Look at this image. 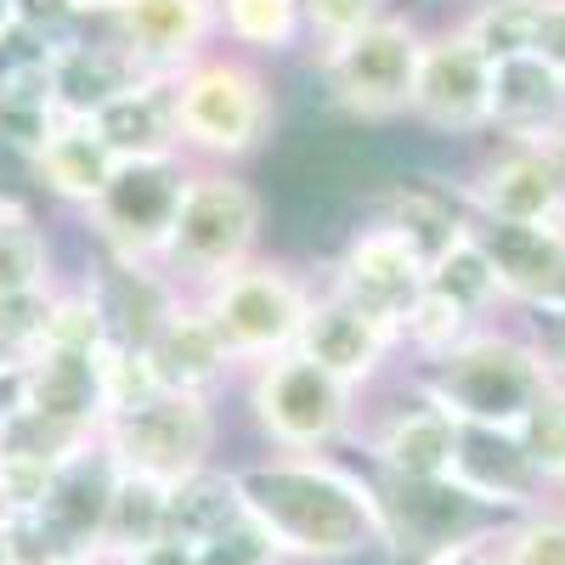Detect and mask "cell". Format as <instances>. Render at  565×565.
<instances>
[{
	"mask_svg": "<svg viewBox=\"0 0 565 565\" xmlns=\"http://www.w3.org/2000/svg\"><path fill=\"white\" fill-rule=\"evenodd\" d=\"M238 476L244 514L271 537L277 559L289 565H334L373 548H391V526L380 509V487L328 452H271Z\"/></svg>",
	"mask_w": 565,
	"mask_h": 565,
	"instance_id": "obj_1",
	"label": "cell"
},
{
	"mask_svg": "<svg viewBox=\"0 0 565 565\" xmlns=\"http://www.w3.org/2000/svg\"><path fill=\"white\" fill-rule=\"evenodd\" d=\"M413 391L424 402H436L458 430H492L514 436L521 418L554 391V367L537 345V334L503 322H481L463 345L447 356L424 362L413 373Z\"/></svg>",
	"mask_w": 565,
	"mask_h": 565,
	"instance_id": "obj_2",
	"label": "cell"
},
{
	"mask_svg": "<svg viewBox=\"0 0 565 565\" xmlns=\"http://www.w3.org/2000/svg\"><path fill=\"white\" fill-rule=\"evenodd\" d=\"M175 130L186 164H221L232 170L238 159H255L271 130H277V90L271 74L255 57H238L215 45L210 57L186 63L170 79Z\"/></svg>",
	"mask_w": 565,
	"mask_h": 565,
	"instance_id": "obj_3",
	"label": "cell"
},
{
	"mask_svg": "<svg viewBox=\"0 0 565 565\" xmlns=\"http://www.w3.org/2000/svg\"><path fill=\"white\" fill-rule=\"evenodd\" d=\"M266 238V199L221 164H186V186H181V210L164 238L159 271L175 282L181 295H204L210 282H221L226 271H238L260 255Z\"/></svg>",
	"mask_w": 565,
	"mask_h": 565,
	"instance_id": "obj_4",
	"label": "cell"
},
{
	"mask_svg": "<svg viewBox=\"0 0 565 565\" xmlns=\"http://www.w3.org/2000/svg\"><path fill=\"white\" fill-rule=\"evenodd\" d=\"M311 289L317 282L300 277L289 260L255 255L249 266L226 271L221 282H210L199 300V311L210 317V328L221 334L232 367H260L271 356H289L300 345V328L311 311Z\"/></svg>",
	"mask_w": 565,
	"mask_h": 565,
	"instance_id": "obj_5",
	"label": "cell"
},
{
	"mask_svg": "<svg viewBox=\"0 0 565 565\" xmlns=\"http://www.w3.org/2000/svg\"><path fill=\"white\" fill-rule=\"evenodd\" d=\"M244 402H249L260 441L271 452H300V458L351 441L356 436V407H362V396L351 385H340L334 373H322L300 351L249 367L244 373Z\"/></svg>",
	"mask_w": 565,
	"mask_h": 565,
	"instance_id": "obj_6",
	"label": "cell"
},
{
	"mask_svg": "<svg viewBox=\"0 0 565 565\" xmlns=\"http://www.w3.org/2000/svg\"><path fill=\"white\" fill-rule=\"evenodd\" d=\"M418 52H424V23L418 18H380L351 40H334L317 52V79L328 103L362 125L407 119L413 108V79H418Z\"/></svg>",
	"mask_w": 565,
	"mask_h": 565,
	"instance_id": "obj_7",
	"label": "cell"
},
{
	"mask_svg": "<svg viewBox=\"0 0 565 565\" xmlns=\"http://www.w3.org/2000/svg\"><path fill=\"white\" fill-rule=\"evenodd\" d=\"M215 436H221V418H215V396H193V391H159L153 402H141L130 413H114L103 424V447L119 469L130 476H148L175 487L181 476L215 463Z\"/></svg>",
	"mask_w": 565,
	"mask_h": 565,
	"instance_id": "obj_8",
	"label": "cell"
},
{
	"mask_svg": "<svg viewBox=\"0 0 565 565\" xmlns=\"http://www.w3.org/2000/svg\"><path fill=\"white\" fill-rule=\"evenodd\" d=\"M181 186H186V159H175V164H119L108 193L85 210L97 255L159 266L164 238L175 226V210H181Z\"/></svg>",
	"mask_w": 565,
	"mask_h": 565,
	"instance_id": "obj_9",
	"label": "cell"
},
{
	"mask_svg": "<svg viewBox=\"0 0 565 565\" xmlns=\"http://www.w3.org/2000/svg\"><path fill=\"white\" fill-rule=\"evenodd\" d=\"M90 23L148 79H175L186 63L210 57L221 40L215 0H108Z\"/></svg>",
	"mask_w": 565,
	"mask_h": 565,
	"instance_id": "obj_10",
	"label": "cell"
},
{
	"mask_svg": "<svg viewBox=\"0 0 565 565\" xmlns=\"http://www.w3.org/2000/svg\"><path fill=\"white\" fill-rule=\"evenodd\" d=\"M424 277H430V260H424L396 226L367 215L362 226L345 232V244H340L334 260H328L322 282H328V289H340L345 300H356L362 311L385 317L391 328H402L407 311L424 295Z\"/></svg>",
	"mask_w": 565,
	"mask_h": 565,
	"instance_id": "obj_11",
	"label": "cell"
},
{
	"mask_svg": "<svg viewBox=\"0 0 565 565\" xmlns=\"http://www.w3.org/2000/svg\"><path fill=\"white\" fill-rule=\"evenodd\" d=\"M469 238L481 244L503 306H521L537 322L565 317V221L521 226V221L469 215Z\"/></svg>",
	"mask_w": 565,
	"mask_h": 565,
	"instance_id": "obj_12",
	"label": "cell"
},
{
	"mask_svg": "<svg viewBox=\"0 0 565 565\" xmlns=\"http://www.w3.org/2000/svg\"><path fill=\"white\" fill-rule=\"evenodd\" d=\"M436 136H487L492 119V63L469 45L452 23L447 29H424V52H418V79H413V108Z\"/></svg>",
	"mask_w": 565,
	"mask_h": 565,
	"instance_id": "obj_13",
	"label": "cell"
},
{
	"mask_svg": "<svg viewBox=\"0 0 565 565\" xmlns=\"http://www.w3.org/2000/svg\"><path fill=\"white\" fill-rule=\"evenodd\" d=\"M295 351L362 396V391L380 385L391 373V362L402 356V328H391L385 317L362 311L356 300H345L340 289L322 282V289H311V311H306Z\"/></svg>",
	"mask_w": 565,
	"mask_h": 565,
	"instance_id": "obj_14",
	"label": "cell"
},
{
	"mask_svg": "<svg viewBox=\"0 0 565 565\" xmlns=\"http://www.w3.org/2000/svg\"><path fill=\"white\" fill-rule=\"evenodd\" d=\"M458 204H463V215H481V221L537 226V221H565V186L532 141H498L458 181Z\"/></svg>",
	"mask_w": 565,
	"mask_h": 565,
	"instance_id": "obj_15",
	"label": "cell"
},
{
	"mask_svg": "<svg viewBox=\"0 0 565 565\" xmlns=\"http://www.w3.org/2000/svg\"><path fill=\"white\" fill-rule=\"evenodd\" d=\"M380 509H385V526H391V548L430 559L452 543L469 537H492L487 521L492 509L481 498H469L458 481H391L380 476Z\"/></svg>",
	"mask_w": 565,
	"mask_h": 565,
	"instance_id": "obj_16",
	"label": "cell"
},
{
	"mask_svg": "<svg viewBox=\"0 0 565 565\" xmlns=\"http://www.w3.org/2000/svg\"><path fill=\"white\" fill-rule=\"evenodd\" d=\"M413 391V385H407ZM463 430L418 391L402 407H385L367 430V458L380 463V476L391 481H452Z\"/></svg>",
	"mask_w": 565,
	"mask_h": 565,
	"instance_id": "obj_17",
	"label": "cell"
},
{
	"mask_svg": "<svg viewBox=\"0 0 565 565\" xmlns=\"http://www.w3.org/2000/svg\"><path fill=\"white\" fill-rule=\"evenodd\" d=\"M85 289L103 311V328L114 345H130V351H148L153 334L164 328V317L181 306V289L148 260H114V255H90L85 266Z\"/></svg>",
	"mask_w": 565,
	"mask_h": 565,
	"instance_id": "obj_18",
	"label": "cell"
},
{
	"mask_svg": "<svg viewBox=\"0 0 565 565\" xmlns=\"http://www.w3.org/2000/svg\"><path fill=\"white\" fill-rule=\"evenodd\" d=\"M45 74H52L57 119H97L136 79H148L97 23H79L74 34H63L52 52H45Z\"/></svg>",
	"mask_w": 565,
	"mask_h": 565,
	"instance_id": "obj_19",
	"label": "cell"
},
{
	"mask_svg": "<svg viewBox=\"0 0 565 565\" xmlns=\"http://www.w3.org/2000/svg\"><path fill=\"white\" fill-rule=\"evenodd\" d=\"M565 125V74L543 52H521L492 63V141H543Z\"/></svg>",
	"mask_w": 565,
	"mask_h": 565,
	"instance_id": "obj_20",
	"label": "cell"
},
{
	"mask_svg": "<svg viewBox=\"0 0 565 565\" xmlns=\"http://www.w3.org/2000/svg\"><path fill=\"white\" fill-rule=\"evenodd\" d=\"M18 407L45 413L57 424L103 436L108 407H103V373L97 351H40L34 362L18 367Z\"/></svg>",
	"mask_w": 565,
	"mask_h": 565,
	"instance_id": "obj_21",
	"label": "cell"
},
{
	"mask_svg": "<svg viewBox=\"0 0 565 565\" xmlns=\"http://www.w3.org/2000/svg\"><path fill=\"white\" fill-rule=\"evenodd\" d=\"M29 170H34V186H45L57 204L90 210L108 193V181L119 175V159L90 119H57L52 136H45V148L29 159Z\"/></svg>",
	"mask_w": 565,
	"mask_h": 565,
	"instance_id": "obj_22",
	"label": "cell"
},
{
	"mask_svg": "<svg viewBox=\"0 0 565 565\" xmlns=\"http://www.w3.org/2000/svg\"><path fill=\"white\" fill-rule=\"evenodd\" d=\"M90 125H97V136L114 148L119 164H175V159H186L181 130H175L170 79H136L125 97H114Z\"/></svg>",
	"mask_w": 565,
	"mask_h": 565,
	"instance_id": "obj_23",
	"label": "cell"
},
{
	"mask_svg": "<svg viewBox=\"0 0 565 565\" xmlns=\"http://www.w3.org/2000/svg\"><path fill=\"white\" fill-rule=\"evenodd\" d=\"M148 362L164 391H193V396H215L226 385V373H238L193 295H181V306L164 317V328L148 345Z\"/></svg>",
	"mask_w": 565,
	"mask_h": 565,
	"instance_id": "obj_24",
	"label": "cell"
},
{
	"mask_svg": "<svg viewBox=\"0 0 565 565\" xmlns=\"http://www.w3.org/2000/svg\"><path fill=\"white\" fill-rule=\"evenodd\" d=\"M244 521V498H238V476L232 469H193L170 487V503H164V537L186 543V548H204L210 537H221L226 526Z\"/></svg>",
	"mask_w": 565,
	"mask_h": 565,
	"instance_id": "obj_25",
	"label": "cell"
},
{
	"mask_svg": "<svg viewBox=\"0 0 565 565\" xmlns=\"http://www.w3.org/2000/svg\"><path fill=\"white\" fill-rule=\"evenodd\" d=\"M215 34L238 57H289L306 45L300 0H215Z\"/></svg>",
	"mask_w": 565,
	"mask_h": 565,
	"instance_id": "obj_26",
	"label": "cell"
},
{
	"mask_svg": "<svg viewBox=\"0 0 565 565\" xmlns=\"http://www.w3.org/2000/svg\"><path fill=\"white\" fill-rule=\"evenodd\" d=\"M52 277V238L23 199H0V300L7 295H45Z\"/></svg>",
	"mask_w": 565,
	"mask_h": 565,
	"instance_id": "obj_27",
	"label": "cell"
},
{
	"mask_svg": "<svg viewBox=\"0 0 565 565\" xmlns=\"http://www.w3.org/2000/svg\"><path fill=\"white\" fill-rule=\"evenodd\" d=\"M164 503H170L164 481H148V476L119 469L114 503H108V526H103V559H125L136 548L159 543L164 537Z\"/></svg>",
	"mask_w": 565,
	"mask_h": 565,
	"instance_id": "obj_28",
	"label": "cell"
},
{
	"mask_svg": "<svg viewBox=\"0 0 565 565\" xmlns=\"http://www.w3.org/2000/svg\"><path fill=\"white\" fill-rule=\"evenodd\" d=\"M487 63L537 52V29H543V0H476L458 23H452Z\"/></svg>",
	"mask_w": 565,
	"mask_h": 565,
	"instance_id": "obj_29",
	"label": "cell"
},
{
	"mask_svg": "<svg viewBox=\"0 0 565 565\" xmlns=\"http://www.w3.org/2000/svg\"><path fill=\"white\" fill-rule=\"evenodd\" d=\"M424 289L441 295V300H452L458 311L481 317V322L492 317V306H503V300H498V282H492V266H487V255H481V244L469 238V221H463L458 238L430 260V277H424Z\"/></svg>",
	"mask_w": 565,
	"mask_h": 565,
	"instance_id": "obj_30",
	"label": "cell"
},
{
	"mask_svg": "<svg viewBox=\"0 0 565 565\" xmlns=\"http://www.w3.org/2000/svg\"><path fill=\"white\" fill-rule=\"evenodd\" d=\"M476 328H481V317H469V311H458L452 300H441V295L424 289L418 306H413L407 322H402V351H407L413 362H436V356H447L452 345H463Z\"/></svg>",
	"mask_w": 565,
	"mask_h": 565,
	"instance_id": "obj_31",
	"label": "cell"
},
{
	"mask_svg": "<svg viewBox=\"0 0 565 565\" xmlns=\"http://www.w3.org/2000/svg\"><path fill=\"white\" fill-rule=\"evenodd\" d=\"M514 447L532 463V476L543 487H565V385L554 380V391L521 418L514 430Z\"/></svg>",
	"mask_w": 565,
	"mask_h": 565,
	"instance_id": "obj_32",
	"label": "cell"
},
{
	"mask_svg": "<svg viewBox=\"0 0 565 565\" xmlns=\"http://www.w3.org/2000/svg\"><path fill=\"white\" fill-rule=\"evenodd\" d=\"M503 565H565V503H537L498 532Z\"/></svg>",
	"mask_w": 565,
	"mask_h": 565,
	"instance_id": "obj_33",
	"label": "cell"
},
{
	"mask_svg": "<svg viewBox=\"0 0 565 565\" xmlns=\"http://www.w3.org/2000/svg\"><path fill=\"white\" fill-rule=\"evenodd\" d=\"M97 373H103V407H108V418L130 413L141 402H153L164 391L153 362H148V351H130V345H114V340L97 351Z\"/></svg>",
	"mask_w": 565,
	"mask_h": 565,
	"instance_id": "obj_34",
	"label": "cell"
},
{
	"mask_svg": "<svg viewBox=\"0 0 565 565\" xmlns=\"http://www.w3.org/2000/svg\"><path fill=\"white\" fill-rule=\"evenodd\" d=\"M380 18H391V0H300V23H306V40L317 45V52L334 45V40L362 34Z\"/></svg>",
	"mask_w": 565,
	"mask_h": 565,
	"instance_id": "obj_35",
	"label": "cell"
},
{
	"mask_svg": "<svg viewBox=\"0 0 565 565\" xmlns=\"http://www.w3.org/2000/svg\"><path fill=\"white\" fill-rule=\"evenodd\" d=\"M199 565H282V559H277L271 537L244 514L238 526H226L221 537H210V543L199 548Z\"/></svg>",
	"mask_w": 565,
	"mask_h": 565,
	"instance_id": "obj_36",
	"label": "cell"
},
{
	"mask_svg": "<svg viewBox=\"0 0 565 565\" xmlns=\"http://www.w3.org/2000/svg\"><path fill=\"white\" fill-rule=\"evenodd\" d=\"M79 23H85V18H79L74 0H12V29L45 40V52H52L63 34H74Z\"/></svg>",
	"mask_w": 565,
	"mask_h": 565,
	"instance_id": "obj_37",
	"label": "cell"
},
{
	"mask_svg": "<svg viewBox=\"0 0 565 565\" xmlns=\"http://www.w3.org/2000/svg\"><path fill=\"white\" fill-rule=\"evenodd\" d=\"M537 52L565 74V0H543V29H537Z\"/></svg>",
	"mask_w": 565,
	"mask_h": 565,
	"instance_id": "obj_38",
	"label": "cell"
},
{
	"mask_svg": "<svg viewBox=\"0 0 565 565\" xmlns=\"http://www.w3.org/2000/svg\"><path fill=\"white\" fill-rule=\"evenodd\" d=\"M114 565H199V548H186V543H175V537H159V543H148V548L114 559Z\"/></svg>",
	"mask_w": 565,
	"mask_h": 565,
	"instance_id": "obj_39",
	"label": "cell"
},
{
	"mask_svg": "<svg viewBox=\"0 0 565 565\" xmlns=\"http://www.w3.org/2000/svg\"><path fill=\"white\" fill-rule=\"evenodd\" d=\"M492 543H498V537H469V543H452V548L430 554L424 565H503Z\"/></svg>",
	"mask_w": 565,
	"mask_h": 565,
	"instance_id": "obj_40",
	"label": "cell"
},
{
	"mask_svg": "<svg viewBox=\"0 0 565 565\" xmlns=\"http://www.w3.org/2000/svg\"><path fill=\"white\" fill-rule=\"evenodd\" d=\"M532 334H537V345H543V356H548V367H554V380L565 385V317H548V322H537Z\"/></svg>",
	"mask_w": 565,
	"mask_h": 565,
	"instance_id": "obj_41",
	"label": "cell"
},
{
	"mask_svg": "<svg viewBox=\"0 0 565 565\" xmlns=\"http://www.w3.org/2000/svg\"><path fill=\"white\" fill-rule=\"evenodd\" d=\"M532 148H537V153L554 164V175H559V186H565V125H554L543 141H532Z\"/></svg>",
	"mask_w": 565,
	"mask_h": 565,
	"instance_id": "obj_42",
	"label": "cell"
},
{
	"mask_svg": "<svg viewBox=\"0 0 565 565\" xmlns=\"http://www.w3.org/2000/svg\"><path fill=\"white\" fill-rule=\"evenodd\" d=\"M12 402H18V373H0V418L12 413Z\"/></svg>",
	"mask_w": 565,
	"mask_h": 565,
	"instance_id": "obj_43",
	"label": "cell"
},
{
	"mask_svg": "<svg viewBox=\"0 0 565 565\" xmlns=\"http://www.w3.org/2000/svg\"><path fill=\"white\" fill-rule=\"evenodd\" d=\"M0 565H18V548H12V532H7V521H0Z\"/></svg>",
	"mask_w": 565,
	"mask_h": 565,
	"instance_id": "obj_44",
	"label": "cell"
},
{
	"mask_svg": "<svg viewBox=\"0 0 565 565\" xmlns=\"http://www.w3.org/2000/svg\"><path fill=\"white\" fill-rule=\"evenodd\" d=\"M45 565H114V559H103V554H68V559H45Z\"/></svg>",
	"mask_w": 565,
	"mask_h": 565,
	"instance_id": "obj_45",
	"label": "cell"
},
{
	"mask_svg": "<svg viewBox=\"0 0 565 565\" xmlns=\"http://www.w3.org/2000/svg\"><path fill=\"white\" fill-rule=\"evenodd\" d=\"M74 7H79V18H85V23H90V18H97V12H103V7H108V0H74Z\"/></svg>",
	"mask_w": 565,
	"mask_h": 565,
	"instance_id": "obj_46",
	"label": "cell"
},
{
	"mask_svg": "<svg viewBox=\"0 0 565 565\" xmlns=\"http://www.w3.org/2000/svg\"><path fill=\"white\" fill-rule=\"evenodd\" d=\"M12 29V0H0V34Z\"/></svg>",
	"mask_w": 565,
	"mask_h": 565,
	"instance_id": "obj_47",
	"label": "cell"
},
{
	"mask_svg": "<svg viewBox=\"0 0 565 565\" xmlns=\"http://www.w3.org/2000/svg\"><path fill=\"white\" fill-rule=\"evenodd\" d=\"M282 565H289V559H282Z\"/></svg>",
	"mask_w": 565,
	"mask_h": 565,
	"instance_id": "obj_48",
	"label": "cell"
},
{
	"mask_svg": "<svg viewBox=\"0 0 565 565\" xmlns=\"http://www.w3.org/2000/svg\"><path fill=\"white\" fill-rule=\"evenodd\" d=\"M559 492H565V487H559Z\"/></svg>",
	"mask_w": 565,
	"mask_h": 565,
	"instance_id": "obj_49",
	"label": "cell"
}]
</instances>
